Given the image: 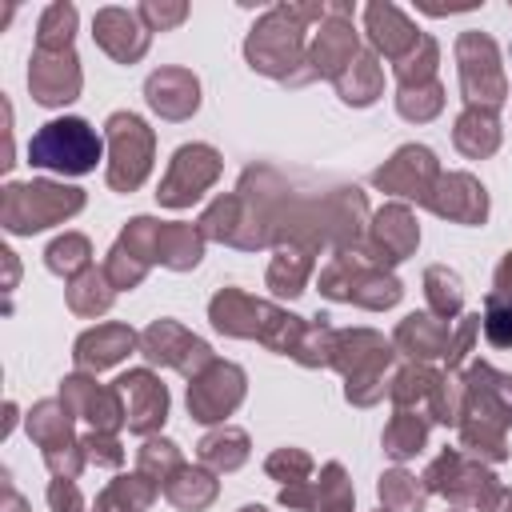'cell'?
I'll use <instances>...</instances> for the list:
<instances>
[{"instance_id": "1", "label": "cell", "mask_w": 512, "mask_h": 512, "mask_svg": "<svg viewBox=\"0 0 512 512\" xmlns=\"http://www.w3.org/2000/svg\"><path fill=\"white\" fill-rule=\"evenodd\" d=\"M28 160L36 168H52V172H68V176H80L88 168H96L100 160V136L76 120V116H64V120H52L44 124L32 140H28Z\"/></svg>"}, {"instance_id": "2", "label": "cell", "mask_w": 512, "mask_h": 512, "mask_svg": "<svg viewBox=\"0 0 512 512\" xmlns=\"http://www.w3.org/2000/svg\"><path fill=\"white\" fill-rule=\"evenodd\" d=\"M84 204L80 188H64V184H12L4 188V224L8 232H36L56 224L60 216H72Z\"/></svg>"}, {"instance_id": "3", "label": "cell", "mask_w": 512, "mask_h": 512, "mask_svg": "<svg viewBox=\"0 0 512 512\" xmlns=\"http://www.w3.org/2000/svg\"><path fill=\"white\" fill-rule=\"evenodd\" d=\"M108 144H112V168H108V184L128 192L148 176V160H152V132L144 128L140 116L132 112H116L108 120Z\"/></svg>"}, {"instance_id": "4", "label": "cell", "mask_w": 512, "mask_h": 512, "mask_svg": "<svg viewBox=\"0 0 512 512\" xmlns=\"http://www.w3.org/2000/svg\"><path fill=\"white\" fill-rule=\"evenodd\" d=\"M456 56H460V84H464V96L476 104L484 100L488 108H496L508 92L504 84V72H500V60H496V48L488 36L480 32H464L460 44H456Z\"/></svg>"}, {"instance_id": "5", "label": "cell", "mask_w": 512, "mask_h": 512, "mask_svg": "<svg viewBox=\"0 0 512 512\" xmlns=\"http://www.w3.org/2000/svg\"><path fill=\"white\" fill-rule=\"evenodd\" d=\"M292 20H296V8H276L260 20V28H252V36H248L252 68L272 72V76H288L284 64L292 68L296 52H300V28Z\"/></svg>"}, {"instance_id": "6", "label": "cell", "mask_w": 512, "mask_h": 512, "mask_svg": "<svg viewBox=\"0 0 512 512\" xmlns=\"http://www.w3.org/2000/svg\"><path fill=\"white\" fill-rule=\"evenodd\" d=\"M216 172H220V156L208 144H184L176 152V160H172V168L164 176V188L156 196L168 208H184V204H192L216 180Z\"/></svg>"}, {"instance_id": "7", "label": "cell", "mask_w": 512, "mask_h": 512, "mask_svg": "<svg viewBox=\"0 0 512 512\" xmlns=\"http://www.w3.org/2000/svg\"><path fill=\"white\" fill-rule=\"evenodd\" d=\"M428 488L432 492H444V496H452V500H464V504H476L480 512H492V496H496V484H492V476L484 472V468H476V464H464L460 460V452H444L432 468H428Z\"/></svg>"}, {"instance_id": "8", "label": "cell", "mask_w": 512, "mask_h": 512, "mask_svg": "<svg viewBox=\"0 0 512 512\" xmlns=\"http://www.w3.org/2000/svg\"><path fill=\"white\" fill-rule=\"evenodd\" d=\"M240 396H244V372L236 364H212L204 376L188 384V408L204 424L224 420L240 404Z\"/></svg>"}, {"instance_id": "9", "label": "cell", "mask_w": 512, "mask_h": 512, "mask_svg": "<svg viewBox=\"0 0 512 512\" xmlns=\"http://www.w3.org/2000/svg\"><path fill=\"white\" fill-rule=\"evenodd\" d=\"M144 356L156 360V364H172V368H180V372H196V368L212 364L208 344L196 340V336H188V332H184L180 324H172V320H160V324H152V328L144 332Z\"/></svg>"}, {"instance_id": "10", "label": "cell", "mask_w": 512, "mask_h": 512, "mask_svg": "<svg viewBox=\"0 0 512 512\" xmlns=\"http://www.w3.org/2000/svg\"><path fill=\"white\" fill-rule=\"evenodd\" d=\"M116 396L124 400V420L132 432H152L164 424L168 412V392L152 372H128L116 380Z\"/></svg>"}, {"instance_id": "11", "label": "cell", "mask_w": 512, "mask_h": 512, "mask_svg": "<svg viewBox=\"0 0 512 512\" xmlns=\"http://www.w3.org/2000/svg\"><path fill=\"white\" fill-rule=\"evenodd\" d=\"M28 84H32V92H36L40 104H68V100H76L80 72H76L72 48H64V52H44V48H36Z\"/></svg>"}, {"instance_id": "12", "label": "cell", "mask_w": 512, "mask_h": 512, "mask_svg": "<svg viewBox=\"0 0 512 512\" xmlns=\"http://www.w3.org/2000/svg\"><path fill=\"white\" fill-rule=\"evenodd\" d=\"M436 176V156L428 152V148H400L392 160H388V168H380L372 180L380 184V188H388V192H400V196H424L428 200V180Z\"/></svg>"}, {"instance_id": "13", "label": "cell", "mask_w": 512, "mask_h": 512, "mask_svg": "<svg viewBox=\"0 0 512 512\" xmlns=\"http://www.w3.org/2000/svg\"><path fill=\"white\" fill-rule=\"evenodd\" d=\"M428 204L440 216H452L460 224H484V216H488V196L472 176H444L428 192Z\"/></svg>"}, {"instance_id": "14", "label": "cell", "mask_w": 512, "mask_h": 512, "mask_svg": "<svg viewBox=\"0 0 512 512\" xmlns=\"http://www.w3.org/2000/svg\"><path fill=\"white\" fill-rule=\"evenodd\" d=\"M344 16H348V8H332V20L320 28L316 48H312V72H324L332 80L356 60V32Z\"/></svg>"}, {"instance_id": "15", "label": "cell", "mask_w": 512, "mask_h": 512, "mask_svg": "<svg viewBox=\"0 0 512 512\" xmlns=\"http://www.w3.org/2000/svg\"><path fill=\"white\" fill-rule=\"evenodd\" d=\"M196 76L184 72V68H164V72H152L148 76V104L168 116V120H180L188 112H196L200 96H196Z\"/></svg>"}, {"instance_id": "16", "label": "cell", "mask_w": 512, "mask_h": 512, "mask_svg": "<svg viewBox=\"0 0 512 512\" xmlns=\"http://www.w3.org/2000/svg\"><path fill=\"white\" fill-rule=\"evenodd\" d=\"M96 40L104 44V52H112L116 60H136L140 52H144V44H148V32L136 24V16L132 12H124V8H104L100 16H96Z\"/></svg>"}, {"instance_id": "17", "label": "cell", "mask_w": 512, "mask_h": 512, "mask_svg": "<svg viewBox=\"0 0 512 512\" xmlns=\"http://www.w3.org/2000/svg\"><path fill=\"white\" fill-rule=\"evenodd\" d=\"M132 344H136L132 328H124V324H100V328H92V332H84V336L76 340V360H80L84 368H108V364H116Z\"/></svg>"}, {"instance_id": "18", "label": "cell", "mask_w": 512, "mask_h": 512, "mask_svg": "<svg viewBox=\"0 0 512 512\" xmlns=\"http://www.w3.org/2000/svg\"><path fill=\"white\" fill-rule=\"evenodd\" d=\"M368 32H372V40L392 56V60H404L412 48H416V28L392 8V4H372L368 8Z\"/></svg>"}, {"instance_id": "19", "label": "cell", "mask_w": 512, "mask_h": 512, "mask_svg": "<svg viewBox=\"0 0 512 512\" xmlns=\"http://www.w3.org/2000/svg\"><path fill=\"white\" fill-rule=\"evenodd\" d=\"M64 396H68L72 412L88 416L96 428H116V424H120V416H124V408L116 404V392H104V388L88 384L84 376H72V380L64 384Z\"/></svg>"}, {"instance_id": "20", "label": "cell", "mask_w": 512, "mask_h": 512, "mask_svg": "<svg viewBox=\"0 0 512 512\" xmlns=\"http://www.w3.org/2000/svg\"><path fill=\"white\" fill-rule=\"evenodd\" d=\"M396 344H400L408 356L428 360V356L448 352L452 332H448V324L436 320V316H408V320L400 324V332H396Z\"/></svg>"}, {"instance_id": "21", "label": "cell", "mask_w": 512, "mask_h": 512, "mask_svg": "<svg viewBox=\"0 0 512 512\" xmlns=\"http://www.w3.org/2000/svg\"><path fill=\"white\" fill-rule=\"evenodd\" d=\"M416 240H420V232H416V224H412V216L404 208H384L376 216V244H380L388 264L404 260L416 248Z\"/></svg>"}, {"instance_id": "22", "label": "cell", "mask_w": 512, "mask_h": 512, "mask_svg": "<svg viewBox=\"0 0 512 512\" xmlns=\"http://www.w3.org/2000/svg\"><path fill=\"white\" fill-rule=\"evenodd\" d=\"M156 260H164L172 268H192L200 260V232H192L188 224H160Z\"/></svg>"}, {"instance_id": "23", "label": "cell", "mask_w": 512, "mask_h": 512, "mask_svg": "<svg viewBox=\"0 0 512 512\" xmlns=\"http://www.w3.org/2000/svg\"><path fill=\"white\" fill-rule=\"evenodd\" d=\"M456 144L468 152V156H484L500 144V128H496V116L488 108H468L456 124Z\"/></svg>"}, {"instance_id": "24", "label": "cell", "mask_w": 512, "mask_h": 512, "mask_svg": "<svg viewBox=\"0 0 512 512\" xmlns=\"http://www.w3.org/2000/svg\"><path fill=\"white\" fill-rule=\"evenodd\" d=\"M28 432L44 444V456H56L64 444H68V404L60 400H44L36 412H32V420H28Z\"/></svg>"}, {"instance_id": "25", "label": "cell", "mask_w": 512, "mask_h": 512, "mask_svg": "<svg viewBox=\"0 0 512 512\" xmlns=\"http://www.w3.org/2000/svg\"><path fill=\"white\" fill-rule=\"evenodd\" d=\"M164 492H168V500L180 504V508H200V504H208V500L216 496V480L204 476V472H196V468H188V464H180V468H172V476L164 480Z\"/></svg>"}, {"instance_id": "26", "label": "cell", "mask_w": 512, "mask_h": 512, "mask_svg": "<svg viewBox=\"0 0 512 512\" xmlns=\"http://www.w3.org/2000/svg\"><path fill=\"white\" fill-rule=\"evenodd\" d=\"M336 84H340V96H344L348 104H368V100L376 96V88H380V68H376V60L364 52V56H356V60L336 76Z\"/></svg>"}, {"instance_id": "27", "label": "cell", "mask_w": 512, "mask_h": 512, "mask_svg": "<svg viewBox=\"0 0 512 512\" xmlns=\"http://www.w3.org/2000/svg\"><path fill=\"white\" fill-rule=\"evenodd\" d=\"M484 336L496 348L512 344V284L496 276V288L488 292V312H484Z\"/></svg>"}, {"instance_id": "28", "label": "cell", "mask_w": 512, "mask_h": 512, "mask_svg": "<svg viewBox=\"0 0 512 512\" xmlns=\"http://www.w3.org/2000/svg\"><path fill=\"white\" fill-rule=\"evenodd\" d=\"M244 456H248V436L240 428H224L200 440V460L212 468H236L244 464Z\"/></svg>"}, {"instance_id": "29", "label": "cell", "mask_w": 512, "mask_h": 512, "mask_svg": "<svg viewBox=\"0 0 512 512\" xmlns=\"http://www.w3.org/2000/svg\"><path fill=\"white\" fill-rule=\"evenodd\" d=\"M380 500L388 512H420L424 508V488L408 472H388L380 476Z\"/></svg>"}, {"instance_id": "30", "label": "cell", "mask_w": 512, "mask_h": 512, "mask_svg": "<svg viewBox=\"0 0 512 512\" xmlns=\"http://www.w3.org/2000/svg\"><path fill=\"white\" fill-rule=\"evenodd\" d=\"M72 28H76V8L72 4H52L40 20V40L36 48L44 52H64L72 44Z\"/></svg>"}, {"instance_id": "31", "label": "cell", "mask_w": 512, "mask_h": 512, "mask_svg": "<svg viewBox=\"0 0 512 512\" xmlns=\"http://www.w3.org/2000/svg\"><path fill=\"white\" fill-rule=\"evenodd\" d=\"M420 444H424V424H420L416 416H408V412H400V416L388 424V432H384V448H388V456H396V460L420 452Z\"/></svg>"}, {"instance_id": "32", "label": "cell", "mask_w": 512, "mask_h": 512, "mask_svg": "<svg viewBox=\"0 0 512 512\" xmlns=\"http://www.w3.org/2000/svg\"><path fill=\"white\" fill-rule=\"evenodd\" d=\"M428 304L436 316H452L460 308V280L448 268H428Z\"/></svg>"}, {"instance_id": "33", "label": "cell", "mask_w": 512, "mask_h": 512, "mask_svg": "<svg viewBox=\"0 0 512 512\" xmlns=\"http://www.w3.org/2000/svg\"><path fill=\"white\" fill-rule=\"evenodd\" d=\"M48 268H52V272H64V276H72L76 268L88 272V240H84V236H64V240H56V244L48 248Z\"/></svg>"}, {"instance_id": "34", "label": "cell", "mask_w": 512, "mask_h": 512, "mask_svg": "<svg viewBox=\"0 0 512 512\" xmlns=\"http://www.w3.org/2000/svg\"><path fill=\"white\" fill-rule=\"evenodd\" d=\"M308 468H312V460L304 452H296V448H284V452H276L268 460V472L280 476V480H288V484H304L308 480Z\"/></svg>"}, {"instance_id": "35", "label": "cell", "mask_w": 512, "mask_h": 512, "mask_svg": "<svg viewBox=\"0 0 512 512\" xmlns=\"http://www.w3.org/2000/svg\"><path fill=\"white\" fill-rule=\"evenodd\" d=\"M140 16L164 28V24H176V20H184V4H176V8H156V4H144V8H140Z\"/></svg>"}, {"instance_id": "36", "label": "cell", "mask_w": 512, "mask_h": 512, "mask_svg": "<svg viewBox=\"0 0 512 512\" xmlns=\"http://www.w3.org/2000/svg\"><path fill=\"white\" fill-rule=\"evenodd\" d=\"M508 500H512V496H508ZM492 512H512V508H508V504H504V508H492Z\"/></svg>"}, {"instance_id": "37", "label": "cell", "mask_w": 512, "mask_h": 512, "mask_svg": "<svg viewBox=\"0 0 512 512\" xmlns=\"http://www.w3.org/2000/svg\"><path fill=\"white\" fill-rule=\"evenodd\" d=\"M240 512H264V508H240Z\"/></svg>"}]
</instances>
